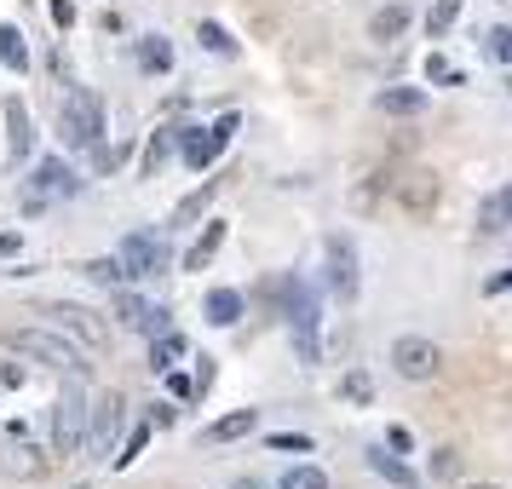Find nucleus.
Wrapping results in <instances>:
<instances>
[{"instance_id":"obj_1","label":"nucleus","mask_w":512,"mask_h":489,"mask_svg":"<svg viewBox=\"0 0 512 489\" xmlns=\"http://www.w3.org/2000/svg\"><path fill=\"white\" fill-rule=\"evenodd\" d=\"M282 305H288V334H294L300 363H323V305H317V294L300 277H288L282 282Z\"/></svg>"},{"instance_id":"obj_2","label":"nucleus","mask_w":512,"mask_h":489,"mask_svg":"<svg viewBox=\"0 0 512 489\" xmlns=\"http://www.w3.org/2000/svg\"><path fill=\"white\" fill-rule=\"evenodd\" d=\"M6 351H18V357H35V363H47V369H64V374H81L93 369L87 357H81V346H70L64 334H52V328H6V340H0Z\"/></svg>"},{"instance_id":"obj_3","label":"nucleus","mask_w":512,"mask_h":489,"mask_svg":"<svg viewBox=\"0 0 512 489\" xmlns=\"http://www.w3.org/2000/svg\"><path fill=\"white\" fill-rule=\"evenodd\" d=\"M323 271H328V294L334 300H357V288H363V259H357V242L346 231H334L323 242Z\"/></svg>"},{"instance_id":"obj_4","label":"nucleus","mask_w":512,"mask_h":489,"mask_svg":"<svg viewBox=\"0 0 512 489\" xmlns=\"http://www.w3.org/2000/svg\"><path fill=\"white\" fill-rule=\"evenodd\" d=\"M81 443H87V397L81 386H70L52 409V455H75Z\"/></svg>"},{"instance_id":"obj_5","label":"nucleus","mask_w":512,"mask_h":489,"mask_svg":"<svg viewBox=\"0 0 512 489\" xmlns=\"http://www.w3.org/2000/svg\"><path fill=\"white\" fill-rule=\"evenodd\" d=\"M47 317H52L58 328H64V334H75V340H81L87 351H104V346H110V328L98 323V311H87V305L52 300V305H47Z\"/></svg>"},{"instance_id":"obj_6","label":"nucleus","mask_w":512,"mask_h":489,"mask_svg":"<svg viewBox=\"0 0 512 489\" xmlns=\"http://www.w3.org/2000/svg\"><path fill=\"white\" fill-rule=\"evenodd\" d=\"M392 369L403 374V380H432V374L443 369V351L426 340V334H403L392 346Z\"/></svg>"},{"instance_id":"obj_7","label":"nucleus","mask_w":512,"mask_h":489,"mask_svg":"<svg viewBox=\"0 0 512 489\" xmlns=\"http://www.w3.org/2000/svg\"><path fill=\"white\" fill-rule=\"evenodd\" d=\"M64 139L75 144V150H93L98 139H104V104L87 93H70V110H64Z\"/></svg>"},{"instance_id":"obj_8","label":"nucleus","mask_w":512,"mask_h":489,"mask_svg":"<svg viewBox=\"0 0 512 489\" xmlns=\"http://www.w3.org/2000/svg\"><path fill=\"white\" fill-rule=\"evenodd\" d=\"M392 196H397V208L403 213H415V219H426V213L438 208V173H403V179H392Z\"/></svg>"},{"instance_id":"obj_9","label":"nucleus","mask_w":512,"mask_h":489,"mask_svg":"<svg viewBox=\"0 0 512 489\" xmlns=\"http://www.w3.org/2000/svg\"><path fill=\"white\" fill-rule=\"evenodd\" d=\"M231 133H236V116H225V121H213L208 133H196V127H185L179 133V144H185V162L190 167H208L225 144H231Z\"/></svg>"},{"instance_id":"obj_10","label":"nucleus","mask_w":512,"mask_h":489,"mask_svg":"<svg viewBox=\"0 0 512 489\" xmlns=\"http://www.w3.org/2000/svg\"><path fill=\"white\" fill-rule=\"evenodd\" d=\"M110 311H116L121 328H139V334H162V328H167V311H162V305H150L144 294H127V288L110 300Z\"/></svg>"},{"instance_id":"obj_11","label":"nucleus","mask_w":512,"mask_h":489,"mask_svg":"<svg viewBox=\"0 0 512 489\" xmlns=\"http://www.w3.org/2000/svg\"><path fill=\"white\" fill-rule=\"evenodd\" d=\"M116 259H121V277H156V271L167 265V248L156 242V236H127Z\"/></svg>"},{"instance_id":"obj_12","label":"nucleus","mask_w":512,"mask_h":489,"mask_svg":"<svg viewBox=\"0 0 512 489\" xmlns=\"http://www.w3.org/2000/svg\"><path fill=\"white\" fill-rule=\"evenodd\" d=\"M116 432H121V397H116V392H104V397H98V415L87 420V443H93L98 455H104Z\"/></svg>"},{"instance_id":"obj_13","label":"nucleus","mask_w":512,"mask_h":489,"mask_svg":"<svg viewBox=\"0 0 512 489\" xmlns=\"http://www.w3.org/2000/svg\"><path fill=\"white\" fill-rule=\"evenodd\" d=\"M6 150H12V162H24L35 150V127H29L24 98H6Z\"/></svg>"},{"instance_id":"obj_14","label":"nucleus","mask_w":512,"mask_h":489,"mask_svg":"<svg viewBox=\"0 0 512 489\" xmlns=\"http://www.w3.org/2000/svg\"><path fill=\"white\" fill-rule=\"evenodd\" d=\"M185 351H190V340H185V334H173V328L150 334V369H156V374H173L179 363H185Z\"/></svg>"},{"instance_id":"obj_15","label":"nucleus","mask_w":512,"mask_h":489,"mask_svg":"<svg viewBox=\"0 0 512 489\" xmlns=\"http://www.w3.org/2000/svg\"><path fill=\"white\" fill-rule=\"evenodd\" d=\"M369 472H374V478H386L392 489H420L415 466H403L397 455H386V443H380V449H369Z\"/></svg>"},{"instance_id":"obj_16","label":"nucleus","mask_w":512,"mask_h":489,"mask_svg":"<svg viewBox=\"0 0 512 489\" xmlns=\"http://www.w3.org/2000/svg\"><path fill=\"white\" fill-rule=\"evenodd\" d=\"M507 225H512V185H501L484 208H478V236H501Z\"/></svg>"},{"instance_id":"obj_17","label":"nucleus","mask_w":512,"mask_h":489,"mask_svg":"<svg viewBox=\"0 0 512 489\" xmlns=\"http://www.w3.org/2000/svg\"><path fill=\"white\" fill-rule=\"evenodd\" d=\"M41 196H75V173L64 162H41L35 167V208H41Z\"/></svg>"},{"instance_id":"obj_18","label":"nucleus","mask_w":512,"mask_h":489,"mask_svg":"<svg viewBox=\"0 0 512 489\" xmlns=\"http://www.w3.org/2000/svg\"><path fill=\"white\" fill-rule=\"evenodd\" d=\"M202 311H208L213 328H231V323H242V294H236V288H213Z\"/></svg>"},{"instance_id":"obj_19","label":"nucleus","mask_w":512,"mask_h":489,"mask_svg":"<svg viewBox=\"0 0 512 489\" xmlns=\"http://www.w3.org/2000/svg\"><path fill=\"white\" fill-rule=\"evenodd\" d=\"M374 104H380L386 116H420V110H426V93H420V87H386Z\"/></svg>"},{"instance_id":"obj_20","label":"nucleus","mask_w":512,"mask_h":489,"mask_svg":"<svg viewBox=\"0 0 512 489\" xmlns=\"http://www.w3.org/2000/svg\"><path fill=\"white\" fill-rule=\"evenodd\" d=\"M219 242H225V219H208V231L190 242V254H185V271H202L213 254H219Z\"/></svg>"},{"instance_id":"obj_21","label":"nucleus","mask_w":512,"mask_h":489,"mask_svg":"<svg viewBox=\"0 0 512 489\" xmlns=\"http://www.w3.org/2000/svg\"><path fill=\"white\" fill-rule=\"evenodd\" d=\"M254 426H259L254 409H236V415H225V420H213L208 426V443H236V438H248Z\"/></svg>"},{"instance_id":"obj_22","label":"nucleus","mask_w":512,"mask_h":489,"mask_svg":"<svg viewBox=\"0 0 512 489\" xmlns=\"http://www.w3.org/2000/svg\"><path fill=\"white\" fill-rule=\"evenodd\" d=\"M403 29H409V12H403V6H380V12L369 18V35H374V41H397Z\"/></svg>"},{"instance_id":"obj_23","label":"nucleus","mask_w":512,"mask_h":489,"mask_svg":"<svg viewBox=\"0 0 512 489\" xmlns=\"http://www.w3.org/2000/svg\"><path fill=\"white\" fill-rule=\"evenodd\" d=\"M0 64L12 75L29 70V52H24V35H18V29H0Z\"/></svg>"},{"instance_id":"obj_24","label":"nucleus","mask_w":512,"mask_h":489,"mask_svg":"<svg viewBox=\"0 0 512 489\" xmlns=\"http://www.w3.org/2000/svg\"><path fill=\"white\" fill-rule=\"evenodd\" d=\"M0 472H12V478H35V472H41V449H6V455H0Z\"/></svg>"},{"instance_id":"obj_25","label":"nucleus","mask_w":512,"mask_h":489,"mask_svg":"<svg viewBox=\"0 0 512 489\" xmlns=\"http://www.w3.org/2000/svg\"><path fill=\"white\" fill-rule=\"evenodd\" d=\"M144 70H150V75H167V70H173V47H167L162 35H150V41H144Z\"/></svg>"},{"instance_id":"obj_26","label":"nucleus","mask_w":512,"mask_h":489,"mask_svg":"<svg viewBox=\"0 0 512 489\" xmlns=\"http://www.w3.org/2000/svg\"><path fill=\"white\" fill-rule=\"evenodd\" d=\"M277 489H328V478L317 472V466H288Z\"/></svg>"},{"instance_id":"obj_27","label":"nucleus","mask_w":512,"mask_h":489,"mask_svg":"<svg viewBox=\"0 0 512 489\" xmlns=\"http://www.w3.org/2000/svg\"><path fill=\"white\" fill-rule=\"evenodd\" d=\"M173 139H179V127H162V133L150 139V150H144V173H156V167L167 162V150H173Z\"/></svg>"},{"instance_id":"obj_28","label":"nucleus","mask_w":512,"mask_h":489,"mask_svg":"<svg viewBox=\"0 0 512 489\" xmlns=\"http://www.w3.org/2000/svg\"><path fill=\"white\" fill-rule=\"evenodd\" d=\"M340 397H346V403H369V397H374V380H369L363 369H351L346 380H340Z\"/></svg>"},{"instance_id":"obj_29","label":"nucleus","mask_w":512,"mask_h":489,"mask_svg":"<svg viewBox=\"0 0 512 489\" xmlns=\"http://www.w3.org/2000/svg\"><path fill=\"white\" fill-rule=\"evenodd\" d=\"M213 190H219V185H213V179H208V185L196 190L190 202H179V208H173V225H185V219H196V213H202V208H208V202H213Z\"/></svg>"},{"instance_id":"obj_30","label":"nucleus","mask_w":512,"mask_h":489,"mask_svg":"<svg viewBox=\"0 0 512 489\" xmlns=\"http://www.w3.org/2000/svg\"><path fill=\"white\" fill-rule=\"evenodd\" d=\"M144 443H150V426H144V420H139V426H133V432H127V443H121L116 466H133V461H139V455H144Z\"/></svg>"},{"instance_id":"obj_31","label":"nucleus","mask_w":512,"mask_h":489,"mask_svg":"<svg viewBox=\"0 0 512 489\" xmlns=\"http://www.w3.org/2000/svg\"><path fill=\"white\" fill-rule=\"evenodd\" d=\"M202 47H208L213 58H236V41H231L219 24H202Z\"/></svg>"},{"instance_id":"obj_32","label":"nucleus","mask_w":512,"mask_h":489,"mask_svg":"<svg viewBox=\"0 0 512 489\" xmlns=\"http://www.w3.org/2000/svg\"><path fill=\"white\" fill-rule=\"evenodd\" d=\"M455 18H461V0H438V6H432V18H426V29H432V41H438L443 29L455 24Z\"/></svg>"},{"instance_id":"obj_33","label":"nucleus","mask_w":512,"mask_h":489,"mask_svg":"<svg viewBox=\"0 0 512 489\" xmlns=\"http://www.w3.org/2000/svg\"><path fill=\"white\" fill-rule=\"evenodd\" d=\"M81 277H87V282H121V259H87V265H81Z\"/></svg>"},{"instance_id":"obj_34","label":"nucleus","mask_w":512,"mask_h":489,"mask_svg":"<svg viewBox=\"0 0 512 489\" xmlns=\"http://www.w3.org/2000/svg\"><path fill=\"white\" fill-rule=\"evenodd\" d=\"M461 472V449H438L432 455V478H455Z\"/></svg>"},{"instance_id":"obj_35","label":"nucleus","mask_w":512,"mask_h":489,"mask_svg":"<svg viewBox=\"0 0 512 489\" xmlns=\"http://www.w3.org/2000/svg\"><path fill=\"white\" fill-rule=\"evenodd\" d=\"M271 449H311L305 432H271Z\"/></svg>"},{"instance_id":"obj_36","label":"nucleus","mask_w":512,"mask_h":489,"mask_svg":"<svg viewBox=\"0 0 512 489\" xmlns=\"http://www.w3.org/2000/svg\"><path fill=\"white\" fill-rule=\"evenodd\" d=\"M386 443H392L397 455H409V449H415V438H409V426H392V432H386Z\"/></svg>"},{"instance_id":"obj_37","label":"nucleus","mask_w":512,"mask_h":489,"mask_svg":"<svg viewBox=\"0 0 512 489\" xmlns=\"http://www.w3.org/2000/svg\"><path fill=\"white\" fill-rule=\"evenodd\" d=\"M489 52H495V58H512V29H495V35H489Z\"/></svg>"},{"instance_id":"obj_38","label":"nucleus","mask_w":512,"mask_h":489,"mask_svg":"<svg viewBox=\"0 0 512 489\" xmlns=\"http://www.w3.org/2000/svg\"><path fill=\"white\" fill-rule=\"evenodd\" d=\"M507 288H512V265H507V271H495V277L484 282V294H507Z\"/></svg>"},{"instance_id":"obj_39","label":"nucleus","mask_w":512,"mask_h":489,"mask_svg":"<svg viewBox=\"0 0 512 489\" xmlns=\"http://www.w3.org/2000/svg\"><path fill=\"white\" fill-rule=\"evenodd\" d=\"M0 254H18V236H12V231L0 236Z\"/></svg>"},{"instance_id":"obj_40","label":"nucleus","mask_w":512,"mask_h":489,"mask_svg":"<svg viewBox=\"0 0 512 489\" xmlns=\"http://www.w3.org/2000/svg\"><path fill=\"white\" fill-rule=\"evenodd\" d=\"M231 489H259V484H254V478H236V484H231Z\"/></svg>"},{"instance_id":"obj_41","label":"nucleus","mask_w":512,"mask_h":489,"mask_svg":"<svg viewBox=\"0 0 512 489\" xmlns=\"http://www.w3.org/2000/svg\"><path fill=\"white\" fill-rule=\"evenodd\" d=\"M466 489H501V484H466Z\"/></svg>"}]
</instances>
